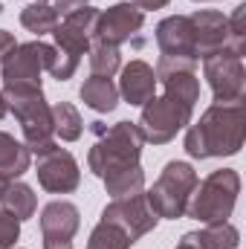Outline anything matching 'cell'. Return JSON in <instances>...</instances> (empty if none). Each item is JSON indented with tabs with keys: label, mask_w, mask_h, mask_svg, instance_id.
Here are the masks:
<instances>
[{
	"label": "cell",
	"mask_w": 246,
	"mask_h": 249,
	"mask_svg": "<svg viewBox=\"0 0 246 249\" xmlns=\"http://www.w3.org/2000/svg\"><path fill=\"white\" fill-rule=\"evenodd\" d=\"M90 70H93V75L113 78V75L122 70V53H119V47L93 41V44H90Z\"/></svg>",
	"instance_id": "23"
},
{
	"label": "cell",
	"mask_w": 246,
	"mask_h": 249,
	"mask_svg": "<svg viewBox=\"0 0 246 249\" xmlns=\"http://www.w3.org/2000/svg\"><path fill=\"white\" fill-rule=\"evenodd\" d=\"M238 194H241V174L235 168H217L203 183H197L191 200H188L185 214L194 217L203 226L223 223V220L232 217Z\"/></svg>",
	"instance_id": "5"
},
{
	"label": "cell",
	"mask_w": 246,
	"mask_h": 249,
	"mask_svg": "<svg viewBox=\"0 0 246 249\" xmlns=\"http://www.w3.org/2000/svg\"><path fill=\"white\" fill-rule=\"evenodd\" d=\"M191 113L194 107H188L183 102H174L168 96H154L142 105V113H139V136L142 142L148 145H168L183 127L191 124Z\"/></svg>",
	"instance_id": "7"
},
{
	"label": "cell",
	"mask_w": 246,
	"mask_h": 249,
	"mask_svg": "<svg viewBox=\"0 0 246 249\" xmlns=\"http://www.w3.org/2000/svg\"><path fill=\"white\" fill-rule=\"evenodd\" d=\"M32 165V151L18 142L12 133L0 130V177L6 180H18L20 174H26Z\"/></svg>",
	"instance_id": "19"
},
{
	"label": "cell",
	"mask_w": 246,
	"mask_h": 249,
	"mask_svg": "<svg viewBox=\"0 0 246 249\" xmlns=\"http://www.w3.org/2000/svg\"><path fill=\"white\" fill-rule=\"evenodd\" d=\"M96 23H99V9H93V6H84L58 20V26L53 32L55 35V58L47 70L53 78H58V81L72 78L81 55L90 50V44L96 38Z\"/></svg>",
	"instance_id": "3"
},
{
	"label": "cell",
	"mask_w": 246,
	"mask_h": 249,
	"mask_svg": "<svg viewBox=\"0 0 246 249\" xmlns=\"http://www.w3.org/2000/svg\"><path fill=\"white\" fill-rule=\"evenodd\" d=\"M226 23H229V47L226 50H232L235 55L244 58V53H246V3H241L235 9L232 18H226Z\"/></svg>",
	"instance_id": "26"
},
{
	"label": "cell",
	"mask_w": 246,
	"mask_h": 249,
	"mask_svg": "<svg viewBox=\"0 0 246 249\" xmlns=\"http://www.w3.org/2000/svg\"><path fill=\"white\" fill-rule=\"evenodd\" d=\"M246 139L244 102H214L197 124L185 130V154L191 160L235 157Z\"/></svg>",
	"instance_id": "1"
},
{
	"label": "cell",
	"mask_w": 246,
	"mask_h": 249,
	"mask_svg": "<svg viewBox=\"0 0 246 249\" xmlns=\"http://www.w3.org/2000/svg\"><path fill=\"white\" fill-rule=\"evenodd\" d=\"M93 133H96V142L87 154V165L102 183L142 168L139 165L142 136L133 122H116L110 127H105L102 122H93Z\"/></svg>",
	"instance_id": "2"
},
{
	"label": "cell",
	"mask_w": 246,
	"mask_h": 249,
	"mask_svg": "<svg viewBox=\"0 0 246 249\" xmlns=\"http://www.w3.org/2000/svg\"><path fill=\"white\" fill-rule=\"evenodd\" d=\"M55 58V47L38 41L18 44L3 58V87H41V72L50 70Z\"/></svg>",
	"instance_id": "8"
},
{
	"label": "cell",
	"mask_w": 246,
	"mask_h": 249,
	"mask_svg": "<svg viewBox=\"0 0 246 249\" xmlns=\"http://www.w3.org/2000/svg\"><path fill=\"white\" fill-rule=\"evenodd\" d=\"M203 75L214 93V102H244L246 70L244 58L232 50H217L203 58Z\"/></svg>",
	"instance_id": "9"
},
{
	"label": "cell",
	"mask_w": 246,
	"mask_h": 249,
	"mask_svg": "<svg viewBox=\"0 0 246 249\" xmlns=\"http://www.w3.org/2000/svg\"><path fill=\"white\" fill-rule=\"evenodd\" d=\"M154 38H157V47H159L162 58H180V61H194V64L200 61L188 15H171V18L159 20Z\"/></svg>",
	"instance_id": "15"
},
{
	"label": "cell",
	"mask_w": 246,
	"mask_h": 249,
	"mask_svg": "<svg viewBox=\"0 0 246 249\" xmlns=\"http://www.w3.org/2000/svg\"><path fill=\"white\" fill-rule=\"evenodd\" d=\"M130 238L124 235L119 226L107 223V220H99L90 232V241H87V249H130Z\"/></svg>",
	"instance_id": "25"
},
{
	"label": "cell",
	"mask_w": 246,
	"mask_h": 249,
	"mask_svg": "<svg viewBox=\"0 0 246 249\" xmlns=\"http://www.w3.org/2000/svg\"><path fill=\"white\" fill-rule=\"evenodd\" d=\"M81 226V212L70 200H53L41 212L44 249H72V238Z\"/></svg>",
	"instance_id": "12"
},
{
	"label": "cell",
	"mask_w": 246,
	"mask_h": 249,
	"mask_svg": "<svg viewBox=\"0 0 246 249\" xmlns=\"http://www.w3.org/2000/svg\"><path fill=\"white\" fill-rule=\"evenodd\" d=\"M145 23V12H139L133 3H116L107 12H99V23H96V38L102 44L110 47H122L124 41H130Z\"/></svg>",
	"instance_id": "14"
},
{
	"label": "cell",
	"mask_w": 246,
	"mask_h": 249,
	"mask_svg": "<svg viewBox=\"0 0 246 249\" xmlns=\"http://www.w3.org/2000/svg\"><path fill=\"white\" fill-rule=\"evenodd\" d=\"M84 6H87V0H53V9L58 12V18H67V15H72Z\"/></svg>",
	"instance_id": "28"
},
{
	"label": "cell",
	"mask_w": 246,
	"mask_h": 249,
	"mask_svg": "<svg viewBox=\"0 0 246 249\" xmlns=\"http://www.w3.org/2000/svg\"><path fill=\"white\" fill-rule=\"evenodd\" d=\"M197 3H206V0H197Z\"/></svg>",
	"instance_id": "36"
},
{
	"label": "cell",
	"mask_w": 246,
	"mask_h": 249,
	"mask_svg": "<svg viewBox=\"0 0 246 249\" xmlns=\"http://www.w3.org/2000/svg\"><path fill=\"white\" fill-rule=\"evenodd\" d=\"M174 249H203V244H200V235H197V232H185L183 241H180Z\"/></svg>",
	"instance_id": "31"
},
{
	"label": "cell",
	"mask_w": 246,
	"mask_h": 249,
	"mask_svg": "<svg viewBox=\"0 0 246 249\" xmlns=\"http://www.w3.org/2000/svg\"><path fill=\"white\" fill-rule=\"evenodd\" d=\"M0 12H3V0H0Z\"/></svg>",
	"instance_id": "35"
},
{
	"label": "cell",
	"mask_w": 246,
	"mask_h": 249,
	"mask_svg": "<svg viewBox=\"0 0 246 249\" xmlns=\"http://www.w3.org/2000/svg\"><path fill=\"white\" fill-rule=\"evenodd\" d=\"M9 113V105H6V99H3V93H0V119Z\"/></svg>",
	"instance_id": "32"
},
{
	"label": "cell",
	"mask_w": 246,
	"mask_h": 249,
	"mask_svg": "<svg viewBox=\"0 0 246 249\" xmlns=\"http://www.w3.org/2000/svg\"><path fill=\"white\" fill-rule=\"evenodd\" d=\"M139 12H157V9H165L171 0H130Z\"/></svg>",
	"instance_id": "30"
},
{
	"label": "cell",
	"mask_w": 246,
	"mask_h": 249,
	"mask_svg": "<svg viewBox=\"0 0 246 249\" xmlns=\"http://www.w3.org/2000/svg\"><path fill=\"white\" fill-rule=\"evenodd\" d=\"M0 203H3V209H6L9 214H15L20 223L29 220V217L35 214V209H38V197H35V191L26 186V183H9L6 191H3V197H0Z\"/></svg>",
	"instance_id": "20"
},
{
	"label": "cell",
	"mask_w": 246,
	"mask_h": 249,
	"mask_svg": "<svg viewBox=\"0 0 246 249\" xmlns=\"http://www.w3.org/2000/svg\"><path fill=\"white\" fill-rule=\"evenodd\" d=\"M157 72V84L165 87V96L174 102H183L188 107L197 105L200 99V78H197V64L194 61H180V58H159L154 67Z\"/></svg>",
	"instance_id": "13"
},
{
	"label": "cell",
	"mask_w": 246,
	"mask_h": 249,
	"mask_svg": "<svg viewBox=\"0 0 246 249\" xmlns=\"http://www.w3.org/2000/svg\"><path fill=\"white\" fill-rule=\"evenodd\" d=\"M102 220L119 226L124 235L130 238V244H136L139 238H145L148 232L157 229V212L151 209L145 191L139 194H127V197H113L105 209H102Z\"/></svg>",
	"instance_id": "10"
},
{
	"label": "cell",
	"mask_w": 246,
	"mask_h": 249,
	"mask_svg": "<svg viewBox=\"0 0 246 249\" xmlns=\"http://www.w3.org/2000/svg\"><path fill=\"white\" fill-rule=\"evenodd\" d=\"M119 96L127 105H145L148 99H154L157 90V72L148 61H130L122 67V78H119Z\"/></svg>",
	"instance_id": "17"
},
{
	"label": "cell",
	"mask_w": 246,
	"mask_h": 249,
	"mask_svg": "<svg viewBox=\"0 0 246 249\" xmlns=\"http://www.w3.org/2000/svg\"><path fill=\"white\" fill-rule=\"evenodd\" d=\"M197 235H200L203 249H238V244H241V232H238L229 220H223V223H209V226H203Z\"/></svg>",
	"instance_id": "24"
},
{
	"label": "cell",
	"mask_w": 246,
	"mask_h": 249,
	"mask_svg": "<svg viewBox=\"0 0 246 249\" xmlns=\"http://www.w3.org/2000/svg\"><path fill=\"white\" fill-rule=\"evenodd\" d=\"M35 3H53V0H35Z\"/></svg>",
	"instance_id": "34"
},
{
	"label": "cell",
	"mask_w": 246,
	"mask_h": 249,
	"mask_svg": "<svg viewBox=\"0 0 246 249\" xmlns=\"http://www.w3.org/2000/svg\"><path fill=\"white\" fill-rule=\"evenodd\" d=\"M78 96H81V102H84L90 110H96V113H110V110H116V105H119V87H116L113 78H105V75H90V78L78 87Z\"/></svg>",
	"instance_id": "18"
},
{
	"label": "cell",
	"mask_w": 246,
	"mask_h": 249,
	"mask_svg": "<svg viewBox=\"0 0 246 249\" xmlns=\"http://www.w3.org/2000/svg\"><path fill=\"white\" fill-rule=\"evenodd\" d=\"M58 12L53 9V3H29L23 12H20V23H23V29L26 32H32V35H50V32H55V26H58Z\"/></svg>",
	"instance_id": "21"
},
{
	"label": "cell",
	"mask_w": 246,
	"mask_h": 249,
	"mask_svg": "<svg viewBox=\"0 0 246 249\" xmlns=\"http://www.w3.org/2000/svg\"><path fill=\"white\" fill-rule=\"evenodd\" d=\"M12 180H6V177H0V197H3V191H6V186H9Z\"/></svg>",
	"instance_id": "33"
},
{
	"label": "cell",
	"mask_w": 246,
	"mask_h": 249,
	"mask_svg": "<svg viewBox=\"0 0 246 249\" xmlns=\"http://www.w3.org/2000/svg\"><path fill=\"white\" fill-rule=\"evenodd\" d=\"M200 183L194 165H188L183 160H171L162 174L157 177V183L151 186V191H145L151 209L157 212V217H165V220H180L185 217V209H188V200L194 194V188Z\"/></svg>",
	"instance_id": "6"
},
{
	"label": "cell",
	"mask_w": 246,
	"mask_h": 249,
	"mask_svg": "<svg viewBox=\"0 0 246 249\" xmlns=\"http://www.w3.org/2000/svg\"><path fill=\"white\" fill-rule=\"evenodd\" d=\"M18 238H20V220L6 209H0V249H15Z\"/></svg>",
	"instance_id": "27"
},
{
	"label": "cell",
	"mask_w": 246,
	"mask_h": 249,
	"mask_svg": "<svg viewBox=\"0 0 246 249\" xmlns=\"http://www.w3.org/2000/svg\"><path fill=\"white\" fill-rule=\"evenodd\" d=\"M15 47H18L15 35H12V32H6V29H0V64H3V58H6Z\"/></svg>",
	"instance_id": "29"
},
{
	"label": "cell",
	"mask_w": 246,
	"mask_h": 249,
	"mask_svg": "<svg viewBox=\"0 0 246 249\" xmlns=\"http://www.w3.org/2000/svg\"><path fill=\"white\" fill-rule=\"evenodd\" d=\"M9 110L15 113V119L20 122L23 130V145L32 151V154H44L50 151L55 142H53V107L47 105L44 99V90L41 87H3L0 90Z\"/></svg>",
	"instance_id": "4"
},
{
	"label": "cell",
	"mask_w": 246,
	"mask_h": 249,
	"mask_svg": "<svg viewBox=\"0 0 246 249\" xmlns=\"http://www.w3.org/2000/svg\"><path fill=\"white\" fill-rule=\"evenodd\" d=\"M84 130L81 113L70 105V102H55L53 105V133L61 136L64 142H75Z\"/></svg>",
	"instance_id": "22"
},
{
	"label": "cell",
	"mask_w": 246,
	"mask_h": 249,
	"mask_svg": "<svg viewBox=\"0 0 246 249\" xmlns=\"http://www.w3.org/2000/svg\"><path fill=\"white\" fill-rule=\"evenodd\" d=\"M188 20H191V32H194L197 58H206V55L229 47V23H226L223 12L200 9V12L188 15Z\"/></svg>",
	"instance_id": "16"
},
{
	"label": "cell",
	"mask_w": 246,
	"mask_h": 249,
	"mask_svg": "<svg viewBox=\"0 0 246 249\" xmlns=\"http://www.w3.org/2000/svg\"><path fill=\"white\" fill-rule=\"evenodd\" d=\"M38 183L50 194H72L81 186V171L78 162L70 151H64L58 145H53L50 151L38 154Z\"/></svg>",
	"instance_id": "11"
}]
</instances>
